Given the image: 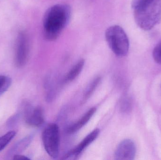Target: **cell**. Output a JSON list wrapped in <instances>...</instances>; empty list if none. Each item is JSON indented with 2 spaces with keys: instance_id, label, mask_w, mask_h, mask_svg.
<instances>
[{
  "instance_id": "6da1fadb",
  "label": "cell",
  "mask_w": 161,
  "mask_h": 160,
  "mask_svg": "<svg viewBox=\"0 0 161 160\" xmlns=\"http://www.w3.org/2000/svg\"><path fill=\"white\" fill-rule=\"evenodd\" d=\"M71 16L70 7L65 4L55 5L45 13L43 20V34L46 39L55 40L67 26Z\"/></svg>"
},
{
  "instance_id": "7a4b0ae2",
  "label": "cell",
  "mask_w": 161,
  "mask_h": 160,
  "mask_svg": "<svg viewBox=\"0 0 161 160\" xmlns=\"http://www.w3.org/2000/svg\"><path fill=\"white\" fill-rule=\"evenodd\" d=\"M133 9L135 22L143 30H151L161 22V0H147Z\"/></svg>"
},
{
  "instance_id": "3957f363",
  "label": "cell",
  "mask_w": 161,
  "mask_h": 160,
  "mask_svg": "<svg viewBox=\"0 0 161 160\" xmlns=\"http://www.w3.org/2000/svg\"><path fill=\"white\" fill-rule=\"evenodd\" d=\"M105 38L109 47L116 55L122 57L127 54L129 40L125 30L121 26H110L106 30Z\"/></svg>"
},
{
  "instance_id": "277c9868",
  "label": "cell",
  "mask_w": 161,
  "mask_h": 160,
  "mask_svg": "<svg viewBox=\"0 0 161 160\" xmlns=\"http://www.w3.org/2000/svg\"><path fill=\"white\" fill-rule=\"evenodd\" d=\"M42 140L45 151L53 159L59 156L60 147V133L58 126L50 124L43 130Z\"/></svg>"
},
{
  "instance_id": "5b68a950",
  "label": "cell",
  "mask_w": 161,
  "mask_h": 160,
  "mask_svg": "<svg viewBox=\"0 0 161 160\" xmlns=\"http://www.w3.org/2000/svg\"><path fill=\"white\" fill-rule=\"evenodd\" d=\"M30 45L27 34L23 31L18 34L15 50V63L18 67L25 65L29 58Z\"/></svg>"
},
{
  "instance_id": "8992f818",
  "label": "cell",
  "mask_w": 161,
  "mask_h": 160,
  "mask_svg": "<svg viewBox=\"0 0 161 160\" xmlns=\"http://www.w3.org/2000/svg\"><path fill=\"white\" fill-rule=\"evenodd\" d=\"M23 114L25 123L28 126L39 127L44 123L43 111L40 107H34L27 103L25 105Z\"/></svg>"
},
{
  "instance_id": "52a82bcc",
  "label": "cell",
  "mask_w": 161,
  "mask_h": 160,
  "mask_svg": "<svg viewBox=\"0 0 161 160\" xmlns=\"http://www.w3.org/2000/svg\"><path fill=\"white\" fill-rule=\"evenodd\" d=\"M136 147L134 142L125 139L119 143L115 150L114 157L117 160H132L136 156Z\"/></svg>"
},
{
  "instance_id": "ba28073f",
  "label": "cell",
  "mask_w": 161,
  "mask_h": 160,
  "mask_svg": "<svg viewBox=\"0 0 161 160\" xmlns=\"http://www.w3.org/2000/svg\"><path fill=\"white\" fill-rule=\"evenodd\" d=\"M100 131L98 129L94 130L87 135L75 148L67 153L64 157L63 159H75L80 156L83 150L87 148L98 137Z\"/></svg>"
},
{
  "instance_id": "9c48e42d",
  "label": "cell",
  "mask_w": 161,
  "mask_h": 160,
  "mask_svg": "<svg viewBox=\"0 0 161 160\" xmlns=\"http://www.w3.org/2000/svg\"><path fill=\"white\" fill-rule=\"evenodd\" d=\"M96 111V109L95 108H91L77 122L73 124L68 128V132L72 134L79 131L90 121Z\"/></svg>"
},
{
  "instance_id": "30bf717a",
  "label": "cell",
  "mask_w": 161,
  "mask_h": 160,
  "mask_svg": "<svg viewBox=\"0 0 161 160\" xmlns=\"http://www.w3.org/2000/svg\"><path fill=\"white\" fill-rule=\"evenodd\" d=\"M33 138L34 135L32 134L25 137L20 141H19L11 149H10V151L8 152V155L9 156H13L17 154H20L21 152H23L28 147L33 140Z\"/></svg>"
},
{
  "instance_id": "8fae6325",
  "label": "cell",
  "mask_w": 161,
  "mask_h": 160,
  "mask_svg": "<svg viewBox=\"0 0 161 160\" xmlns=\"http://www.w3.org/2000/svg\"><path fill=\"white\" fill-rule=\"evenodd\" d=\"M84 63V60L81 59L73 67L66 76V80L67 81H73L79 76L83 69Z\"/></svg>"
},
{
  "instance_id": "7c38bea8",
  "label": "cell",
  "mask_w": 161,
  "mask_h": 160,
  "mask_svg": "<svg viewBox=\"0 0 161 160\" xmlns=\"http://www.w3.org/2000/svg\"><path fill=\"white\" fill-rule=\"evenodd\" d=\"M100 80H101L100 77H97L89 85V86H88V88L86 89L85 93H84V95H83L82 101H81L82 103H85L91 97V96L93 94L94 92H95L96 89L97 87L98 86V84L100 83Z\"/></svg>"
},
{
  "instance_id": "4fadbf2b",
  "label": "cell",
  "mask_w": 161,
  "mask_h": 160,
  "mask_svg": "<svg viewBox=\"0 0 161 160\" xmlns=\"http://www.w3.org/2000/svg\"><path fill=\"white\" fill-rule=\"evenodd\" d=\"M16 135V132L11 131L0 137V152L4 149L5 147L13 140Z\"/></svg>"
},
{
  "instance_id": "5bb4252c",
  "label": "cell",
  "mask_w": 161,
  "mask_h": 160,
  "mask_svg": "<svg viewBox=\"0 0 161 160\" xmlns=\"http://www.w3.org/2000/svg\"><path fill=\"white\" fill-rule=\"evenodd\" d=\"M11 79L5 75H0V96L9 88L11 85Z\"/></svg>"
},
{
  "instance_id": "9a60e30c",
  "label": "cell",
  "mask_w": 161,
  "mask_h": 160,
  "mask_svg": "<svg viewBox=\"0 0 161 160\" xmlns=\"http://www.w3.org/2000/svg\"><path fill=\"white\" fill-rule=\"evenodd\" d=\"M153 57L155 62L161 65V41L154 48Z\"/></svg>"
},
{
  "instance_id": "2e32d148",
  "label": "cell",
  "mask_w": 161,
  "mask_h": 160,
  "mask_svg": "<svg viewBox=\"0 0 161 160\" xmlns=\"http://www.w3.org/2000/svg\"><path fill=\"white\" fill-rule=\"evenodd\" d=\"M12 157H13V160H27L30 159L28 157L24 156V155H20V154L14 155Z\"/></svg>"
},
{
  "instance_id": "e0dca14e",
  "label": "cell",
  "mask_w": 161,
  "mask_h": 160,
  "mask_svg": "<svg viewBox=\"0 0 161 160\" xmlns=\"http://www.w3.org/2000/svg\"><path fill=\"white\" fill-rule=\"evenodd\" d=\"M147 1V0H132V3H131L132 8H134L137 6Z\"/></svg>"
}]
</instances>
